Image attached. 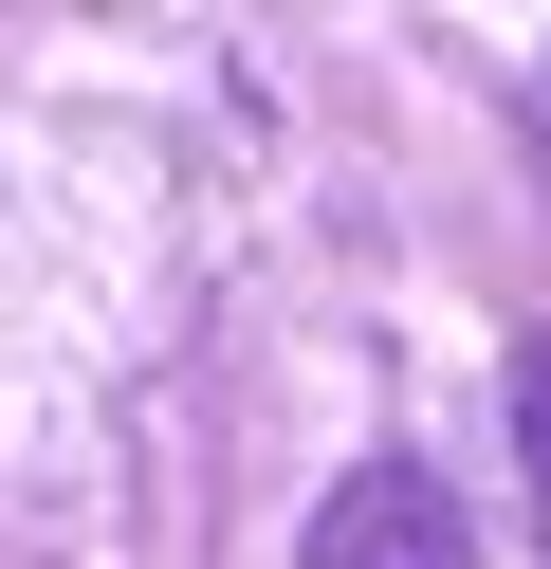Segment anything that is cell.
Returning a JSON list of instances; mask_svg holds the SVG:
<instances>
[{"instance_id": "cell-1", "label": "cell", "mask_w": 551, "mask_h": 569, "mask_svg": "<svg viewBox=\"0 0 551 569\" xmlns=\"http://www.w3.org/2000/svg\"><path fill=\"white\" fill-rule=\"evenodd\" d=\"M313 569H478V551H460V496H441L423 459H367V478H331Z\"/></svg>"}, {"instance_id": "cell-2", "label": "cell", "mask_w": 551, "mask_h": 569, "mask_svg": "<svg viewBox=\"0 0 551 569\" xmlns=\"http://www.w3.org/2000/svg\"><path fill=\"white\" fill-rule=\"evenodd\" d=\"M514 478H533V515H551V331L514 349Z\"/></svg>"}, {"instance_id": "cell-3", "label": "cell", "mask_w": 551, "mask_h": 569, "mask_svg": "<svg viewBox=\"0 0 551 569\" xmlns=\"http://www.w3.org/2000/svg\"><path fill=\"white\" fill-rule=\"evenodd\" d=\"M533 184H551V74H533Z\"/></svg>"}]
</instances>
